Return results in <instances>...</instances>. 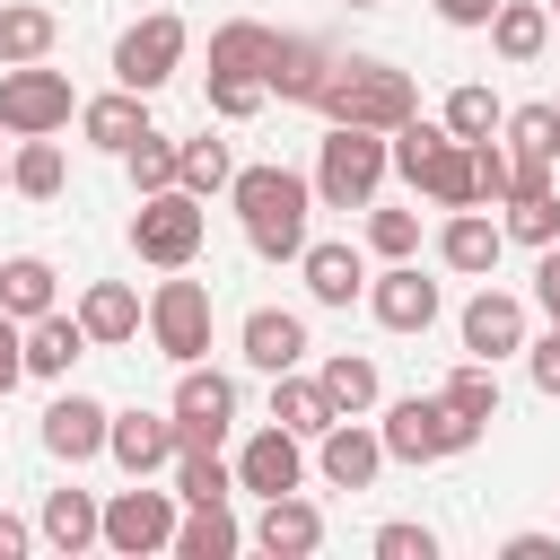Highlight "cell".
Returning <instances> with one entry per match:
<instances>
[{
	"instance_id": "6da1fadb",
	"label": "cell",
	"mask_w": 560,
	"mask_h": 560,
	"mask_svg": "<svg viewBox=\"0 0 560 560\" xmlns=\"http://www.w3.org/2000/svg\"><path fill=\"white\" fill-rule=\"evenodd\" d=\"M228 201H236L245 245H254L262 262H298V254H306V210H315V184H306V175H289V166H236Z\"/></svg>"
},
{
	"instance_id": "7a4b0ae2",
	"label": "cell",
	"mask_w": 560,
	"mask_h": 560,
	"mask_svg": "<svg viewBox=\"0 0 560 560\" xmlns=\"http://www.w3.org/2000/svg\"><path fill=\"white\" fill-rule=\"evenodd\" d=\"M315 114H324V122L402 131V122L420 114V88H411V70H394V61H376V52H341L332 79L315 88Z\"/></svg>"
},
{
	"instance_id": "3957f363",
	"label": "cell",
	"mask_w": 560,
	"mask_h": 560,
	"mask_svg": "<svg viewBox=\"0 0 560 560\" xmlns=\"http://www.w3.org/2000/svg\"><path fill=\"white\" fill-rule=\"evenodd\" d=\"M385 175H394V131H368V122L324 131V149H315V201L324 210H368Z\"/></svg>"
},
{
	"instance_id": "277c9868",
	"label": "cell",
	"mask_w": 560,
	"mask_h": 560,
	"mask_svg": "<svg viewBox=\"0 0 560 560\" xmlns=\"http://www.w3.org/2000/svg\"><path fill=\"white\" fill-rule=\"evenodd\" d=\"M201 236H210V210H201V192H184V184H166V192H140V210H131V254H140V262H158V271H192Z\"/></svg>"
},
{
	"instance_id": "5b68a950",
	"label": "cell",
	"mask_w": 560,
	"mask_h": 560,
	"mask_svg": "<svg viewBox=\"0 0 560 560\" xmlns=\"http://www.w3.org/2000/svg\"><path fill=\"white\" fill-rule=\"evenodd\" d=\"M481 438V420H464L446 394H402L394 411H385V455L394 464H446V455H464Z\"/></svg>"
},
{
	"instance_id": "8992f818",
	"label": "cell",
	"mask_w": 560,
	"mask_h": 560,
	"mask_svg": "<svg viewBox=\"0 0 560 560\" xmlns=\"http://www.w3.org/2000/svg\"><path fill=\"white\" fill-rule=\"evenodd\" d=\"M70 114H79L70 70H44V61L0 70V131H9V140H44V131H61Z\"/></svg>"
},
{
	"instance_id": "52a82bcc",
	"label": "cell",
	"mask_w": 560,
	"mask_h": 560,
	"mask_svg": "<svg viewBox=\"0 0 560 560\" xmlns=\"http://www.w3.org/2000/svg\"><path fill=\"white\" fill-rule=\"evenodd\" d=\"M184 18L175 9H149L140 26H122L114 35V88H140V96H158L166 79H175V61H184Z\"/></svg>"
},
{
	"instance_id": "ba28073f",
	"label": "cell",
	"mask_w": 560,
	"mask_h": 560,
	"mask_svg": "<svg viewBox=\"0 0 560 560\" xmlns=\"http://www.w3.org/2000/svg\"><path fill=\"white\" fill-rule=\"evenodd\" d=\"M175 490H149V481H131V490H114L105 499V551H122V560H149V551H175Z\"/></svg>"
},
{
	"instance_id": "9c48e42d",
	"label": "cell",
	"mask_w": 560,
	"mask_h": 560,
	"mask_svg": "<svg viewBox=\"0 0 560 560\" xmlns=\"http://www.w3.org/2000/svg\"><path fill=\"white\" fill-rule=\"evenodd\" d=\"M149 341L175 359V368H192L201 350H210V280H158V298H149Z\"/></svg>"
},
{
	"instance_id": "30bf717a",
	"label": "cell",
	"mask_w": 560,
	"mask_h": 560,
	"mask_svg": "<svg viewBox=\"0 0 560 560\" xmlns=\"http://www.w3.org/2000/svg\"><path fill=\"white\" fill-rule=\"evenodd\" d=\"M306 481V438L298 429H254L245 446H236V490H254V499H280V490H298Z\"/></svg>"
},
{
	"instance_id": "8fae6325",
	"label": "cell",
	"mask_w": 560,
	"mask_h": 560,
	"mask_svg": "<svg viewBox=\"0 0 560 560\" xmlns=\"http://www.w3.org/2000/svg\"><path fill=\"white\" fill-rule=\"evenodd\" d=\"M228 420H236V385H228L219 368L192 359V368L175 376V429H184V446H219Z\"/></svg>"
},
{
	"instance_id": "7c38bea8",
	"label": "cell",
	"mask_w": 560,
	"mask_h": 560,
	"mask_svg": "<svg viewBox=\"0 0 560 560\" xmlns=\"http://www.w3.org/2000/svg\"><path fill=\"white\" fill-rule=\"evenodd\" d=\"M105 438H114V411H105L96 394H52V402H44V455H61V464H96Z\"/></svg>"
},
{
	"instance_id": "4fadbf2b",
	"label": "cell",
	"mask_w": 560,
	"mask_h": 560,
	"mask_svg": "<svg viewBox=\"0 0 560 560\" xmlns=\"http://www.w3.org/2000/svg\"><path fill=\"white\" fill-rule=\"evenodd\" d=\"M315 472H324L332 490H368V481L385 472V429H368L359 411H350V420H332V429L315 438Z\"/></svg>"
},
{
	"instance_id": "5bb4252c",
	"label": "cell",
	"mask_w": 560,
	"mask_h": 560,
	"mask_svg": "<svg viewBox=\"0 0 560 560\" xmlns=\"http://www.w3.org/2000/svg\"><path fill=\"white\" fill-rule=\"evenodd\" d=\"M368 315L385 332H429L438 324V280H420V262H385L368 280Z\"/></svg>"
},
{
	"instance_id": "9a60e30c",
	"label": "cell",
	"mask_w": 560,
	"mask_h": 560,
	"mask_svg": "<svg viewBox=\"0 0 560 560\" xmlns=\"http://www.w3.org/2000/svg\"><path fill=\"white\" fill-rule=\"evenodd\" d=\"M175 446H184L175 411H114V438H105V455H114L131 481H149L158 464H175Z\"/></svg>"
},
{
	"instance_id": "2e32d148",
	"label": "cell",
	"mask_w": 560,
	"mask_h": 560,
	"mask_svg": "<svg viewBox=\"0 0 560 560\" xmlns=\"http://www.w3.org/2000/svg\"><path fill=\"white\" fill-rule=\"evenodd\" d=\"M332 61H341V52H332L324 35H280V44H271V70H262V88H271L280 105H315V88L332 79Z\"/></svg>"
},
{
	"instance_id": "e0dca14e",
	"label": "cell",
	"mask_w": 560,
	"mask_h": 560,
	"mask_svg": "<svg viewBox=\"0 0 560 560\" xmlns=\"http://www.w3.org/2000/svg\"><path fill=\"white\" fill-rule=\"evenodd\" d=\"M499 254H508V228H499L490 210H455V219L438 228V262H446V271H464V280H490V271H499Z\"/></svg>"
},
{
	"instance_id": "ac0fdd59",
	"label": "cell",
	"mask_w": 560,
	"mask_h": 560,
	"mask_svg": "<svg viewBox=\"0 0 560 560\" xmlns=\"http://www.w3.org/2000/svg\"><path fill=\"white\" fill-rule=\"evenodd\" d=\"M508 350H525V298H508V289H481L472 306H464V359H508Z\"/></svg>"
},
{
	"instance_id": "d6986e66",
	"label": "cell",
	"mask_w": 560,
	"mask_h": 560,
	"mask_svg": "<svg viewBox=\"0 0 560 560\" xmlns=\"http://www.w3.org/2000/svg\"><path fill=\"white\" fill-rule=\"evenodd\" d=\"M79 131H88L105 158H131V140H149L158 122H149V96H140V88H114V96H88V105H79Z\"/></svg>"
},
{
	"instance_id": "ffe728a7",
	"label": "cell",
	"mask_w": 560,
	"mask_h": 560,
	"mask_svg": "<svg viewBox=\"0 0 560 560\" xmlns=\"http://www.w3.org/2000/svg\"><path fill=\"white\" fill-rule=\"evenodd\" d=\"M236 341H245V359H254L262 376H289V368L306 359V315H289V306H254Z\"/></svg>"
},
{
	"instance_id": "44dd1931",
	"label": "cell",
	"mask_w": 560,
	"mask_h": 560,
	"mask_svg": "<svg viewBox=\"0 0 560 560\" xmlns=\"http://www.w3.org/2000/svg\"><path fill=\"white\" fill-rule=\"evenodd\" d=\"M254 542H262L271 560H306V551L324 542V516H315V499H298V490L262 499V516H254Z\"/></svg>"
},
{
	"instance_id": "7402d4cb",
	"label": "cell",
	"mask_w": 560,
	"mask_h": 560,
	"mask_svg": "<svg viewBox=\"0 0 560 560\" xmlns=\"http://www.w3.org/2000/svg\"><path fill=\"white\" fill-rule=\"evenodd\" d=\"M499 131H508L516 184H551V158H560V105H516Z\"/></svg>"
},
{
	"instance_id": "603a6c76",
	"label": "cell",
	"mask_w": 560,
	"mask_h": 560,
	"mask_svg": "<svg viewBox=\"0 0 560 560\" xmlns=\"http://www.w3.org/2000/svg\"><path fill=\"white\" fill-rule=\"evenodd\" d=\"M298 271H306V298H315V306H350V298H368V262H359V245H315V236H306Z\"/></svg>"
},
{
	"instance_id": "cb8c5ba5",
	"label": "cell",
	"mask_w": 560,
	"mask_h": 560,
	"mask_svg": "<svg viewBox=\"0 0 560 560\" xmlns=\"http://www.w3.org/2000/svg\"><path fill=\"white\" fill-rule=\"evenodd\" d=\"M271 26L262 18H228V26H210V79H262L271 70Z\"/></svg>"
},
{
	"instance_id": "d4e9b609",
	"label": "cell",
	"mask_w": 560,
	"mask_h": 560,
	"mask_svg": "<svg viewBox=\"0 0 560 560\" xmlns=\"http://www.w3.org/2000/svg\"><path fill=\"white\" fill-rule=\"evenodd\" d=\"M490 44H499V61H508V70L542 61V44H551V9H542V0H499V18H490Z\"/></svg>"
},
{
	"instance_id": "484cf974",
	"label": "cell",
	"mask_w": 560,
	"mask_h": 560,
	"mask_svg": "<svg viewBox=\"0 0 560 560\" xmlns=\"http://www.w3.org/2000/svg\"><path fill=\"white\" fill-rule=\"evenodd\" d=\"M79 324H88L96 350H122V341H140V298H131L122 280H96V289L79 298Z\"/></svg>"
},
{
	"instance_id": "4316f807",
	"label": "cell",
	"mask_w": 560,
	"mask_h": 560,
	"mask_svg": "<svg viewBox=\"0 0 560 560\" xmlns=\"http://www.w3.org/2000/svg\"><path fill=\"white\" fill-rule=\"evenodd\" d=\"M52 35H61V18H52L44 0H0V70L44 61V52H52Z\"/></svg>"
},
{
	"instance_id": "83f0119b",
	"label": "cell",
	"mask_w": 560,
	"mask_h": 560,
	"mask_svg": "<svg viewBox=\"0 0 560 560\" xmlns=\"http://www.w3.org/2000/svg\"><path fill=\"white\" fill-rule=\"evenodd\" d=\"M79 350H88V324H79V315H61V306H52V315H35V324H26V376H70V359H79Z\"/></svg>"
},
{
	"instance_id": "f1b7e54d",
	"label": "cell",
	"mask_w": 560,
	"mask_h": 560,
	"mask_svg": "<svg viewBox=\"0 0 560 560\" xmlns=\"http://www.w3.org/2000/svg\"><path fill=\"white\" fill-rule=\"evenodd\" d=\"M271 420H280V429H298V438H324L341 411H332V394H324L315 376H298V368H289V376H271Z\"/></svg>"
},
{
	"instance_id": "f546056e",
	"label": "cell",
	"mask_w": 560,
	"mask_h": 560,
	"mask_svg": "<svg viewBox=\"0 0 560 560\" xmlns=\"http://www.w3.org/2000/svg\"><path fill=\"white\" fill-rule=\"evenodd\" d=\"M44 542H52V551L105 542V508H96L88 490H44Z\"/></svg>"
},
{
	"instance_id": "4dcf8cb0",
	"label": "cell",
	"mask_w": 560,
	"mask_h": 560,
	"mask_svg": "<svg viewBox=\"0 0 560 560\" xmlns=\"http://www.w3.org/2000/svg\"><path fill=\"white\" fill-rule=\"evenodd\" d=\"M499 228H508L516 245H534V254H542V245H560V192H551V184H516Z\"/></svg>"
},
{
	"instance_id": "1f68e13d",
	"label": "cell",
	"mask_w": 560,
	"mask_h": 560,
	"mask_svg": "<svg viewBox=\"0 0 560 560\" xmlns=\"http://www.w3.org/2000/svg\"><path fill=\"white\" fill-rule=\"evenodd\" d=\"M236 542H245V525L228 516V499H210V508H192L175 525V560H228Z\"/></svg>"
},
{
	"instance_id": "d6a6232c",
	"label": "cell",
	"mask_w": 560,
	"mask_h": 560,
	"mask_svg": "<svg viewBox=\"0 0 560 560\" xmlns=\"http://www.w3.org/2000/svg\"><path fill=\"white\" fill-rule=\"evenodd\" d=\"M0 306H9L18 324L52 315V262H44V254H9V262H0Z\"/></svg>"
},
{
	"instance_id": "836d02e7",
	"label": "cell",
	"mask_w": 560,
	"mask_h": 560,
	"mask_svg": "<svg viewBox=\"0 0 560 560\" xmlns=\"http://www.w3.org/2000/svg\"><path fill=\"white\" fill-rule=\"evenodd\" d=\"M315 385L332 394L341 420H350V411H376V359H359V350H332V359L315 368Z\"/></svg>"
},
{
	"instance_id": "e575fe53",
	"label": "cell",
	"mask_w": 560,
	"mask_h": 560,
	"mask_svg": "<svg viewBox=\"0 0 560 560\" xmlns=\"http://www.w3.org/2000/svg\"><path fill=\"white\" fill-rule=\"evenodd\" d=\"M236 490V464H219V446H175V499L184 508H210Z\"/></svg>"
},
{
	"instance_id": "d590c367",
	"label": "cell",
	"mask_w": 560,
	"mask_h": 560,
	"mask_svg": "<svg viewBox=\"0 0 560 560\" xmlns=\"http://www.w3.org/2000/svg\"><path fill=\"white\" fill-rule=\"evenodd\" d=\"M61 175H70V166H61V140H52V131H44V140H18L9 184H18L26 201H52V192H61Z\"/></svg>"
},
{
	"instance_id": "8d00e7d4",
	"label": "cell",
	"mask_w": 560,
	"mask_h": 560,
	"mask_svg": "<svg viewBox=\"0 0 560 560\" xmlns=\"http://www.w3.org/2000/svg\"><path fill=\"white\" fill-rule=\"evenodd\" d=\"M175 184H184V192H201V201H210V192H228V184H236V158H228V140H210V131H201V140H184V158H175Z\"/></svg>"
},
{
	"instance_id": "74e56055",
	"label": "cell",
	"mask_w": 560,
	"mask_h": 560,
	"mask_svg": "<svg viewBox=\"0 0 560 560\" xmlns=\"http://www.w3.org/2000/svg\"><path fill=\"white\" fill-rule=\"evenodd\" d=\"M438 122H446V131H455V140H490V131H499V122H508V114H499V96H490V88H481V79H464V88H455V96H446V114H438Z\"/></svg>"
},
{
	"instance_id": "f35d334b",
	"label": "cell",
	"mask_w": 560,
	"mask_h": 560,
	"mask_svg": "<svg viewBox=\"0 0 560 560\" xmlns=\"http://www.w3.org/2000/svg\"><path fill=\"white\" fill-rule=\"evenodd\" d=\"M438 394H446V402H455L464 420H481V429L499 420V376H490V359H464V368H455V376H446Z\"/></svg>"
},
{
	"instance_id": "ab89813d",
	"label": "cell",
	"mask_w": 560,
	"mask_h": 560,
	"mask_svg": "<svg viewBox=\"0 0 560 560\" xmlns=\"http://www.w3.org/2000/svg\"><path fill=\"white\" fill-rule=\"evenodd\" d=\"M175 158H184V140H166V131H149V140H131V192H166L175 184Z\"/></svg>"
},
{
	"instance_id": "60d3db41",
	"label": "cell",
	"mask_w": 560,
	"mask_h": 560,
	"mask_svg": "<svg viewBox=\"0 0 560 560\" xmlns=\"http://www.w3.org/2000/svg\"><path fill=\"white\" fill-rule=\"evenodd\" d=\"M368 245H376L385 262H411V254H420V210H376V201H368Z\"/></svg>"
},
{
	"instance_id": "b9f144b4",
	"label": "cell",
	"mask_w": 560,
	"mask_h": 560,
	"mask_svg": "<svg viewBox=\"0 0 560 560\" xmlns=\"http://www.w3.org/2000/svg\"><path fill=\"white\" fill-rule=\"evenodd\" d=\"M201 96H210V114H219V122H254L271 88H262V79H210Z\"/></svg>"
},
{
	"instance_id": "7bdbcfd3",
	"label": "cell",
	"mask_w": 560,
	"mask_h": 560,
	"mask_svg": "<svg viewBox=\"0 0 560 560\" xmlns=\"http://www.w3.org/2000/svg\"><path fill=\"white\" fill-rule=\"evenodd\" d=\"M472 184H481V201H508L516 192V158L499 140H472Z\"/></svg>"
},
{
	"instance_id": "ee69618b",
	"label": "cell",
	"mask_w": 560,
	"mask_h": 560,
	"mask_svg": "<svg viewBox=\"0 0 560 560\" xmlns=\"http://www.w3.org/2000/svg\"><path fill=\"white\" fill-rule=\"evenodd\" d=\"M376 560H438V534L411 525V516H394V525H376Z\"/></svg>"
},
{
	"instance_id": "f6af8a7d",
	"label": "cell",
	"mask_w": 560,
	"mask_h": 560,
	"mask_svg": "<svg viewBox=\"0 0 560 560\" xmlns=\"http://www.w3.org/2000/svg\"><path fill=\"white\" fill-rule=\"evenodd\" d=\"M525 368H534V394H551V402H560V324H551L542 341H525Z\"/></svg>"
},
{
	"instance_id": "bcb514c9",
	"label": "cell",
	"mask_w": 560,
	"mask_h": 560,
	"mask_svg": "<svg viewBox=\"0 0 560 560\" xmlns=\"http://www.w3.org/2000/svg\"><path fill=\"white\" fill-rule=\"evenodd\" d=\"M18 376H26V324H18L9 306H0V394H9Z\"/></svg>"
},
{
	"instance_id": "7dc6e473",
	"label": "cell",
	"mask_w": 560,
	"mask_h": 560,
	"mask_svg": "<svg viewBox=\"0 0 560 560\" xmlns=\"http://www.w3.org/2000/svg\"><path fill=\"white\" fill-rule=\"evenodd\" d=\"M534 306L560 324V245H542V262H534Z\"/></svg>"
},
{
	"instance_id": "c3c4849f",
	"label": "cell",
	"mask_w": 560,
	"mask_h": 560,
	"mask_svg": "<svg viewBox=\"0 0 560 560\" xmlns=\"http://www.w3.org/2000/svg\"><path fill=\"white\" fill-rule=\"evenodd\" d=\"M35 534H44V525H26V516H9V508H0V560H26V551H35Z\"/></svg>"
},
{
	"instance_id": "681fc988",
	"label": "cell",
	"mask_w": 560,
	"mask_h": 560,
	"mask_svg": "<svg viewBox=\"0 0 560 560\" xmlns=\"http://www.w3.org/2000/svg\"><path fill=\"white\" fill-rule=\"evenodd\" d=\"M438 18H446V26H490L499 0H438Z\"/></svg>"
},
{
	"instance_id": "f907efd6",
	"label": "cell",
	"mask_w": 560,
	"mask_h": 560,
	"mask_svg": "<svg viewBox=\"0 0 560 560\" xmlns=\"http://www.w3.org/2000/svg\"><path fill=\"white\" fill-rule=\"evenodd\" d=\"M499 551H508V560H551V551H560V542H551V534H508V542H499Z\"/></svg>"
},
{
	"instance_id": "816d5d0a",
	"label": "cell",
	"mask_w": 560,
	"mask_h": 560,
	"mask_svg": "<svg viewBox=\"0 0 560 560\" xmlns=\"http://www.w3.org/2000/svg\"><path fill=\"white\" fill-rule=\"evenodd\" d=\"M350 9H376V0H350Z\"/></svg>"
},
{
	"instance_id": "f5cc1de1",
	"label": "cell",
	"mask_w": 560,
	"mask_h": 560,
	"mask_svg": "<svg viewBox=\"0 0 560 560\" xmlns=\"http://www.w3.org/2000/svg\"><path fill=\"white\" fill-rule=\"evenodd\" d=\"M0 184H9V158H0Z\"/></svg>"
},
{
	"instance_id": "db71d44e",
	"label": "cell",
	"mask_w": 560,
	"mask_h": 560,
	"mask_svg": "<svg viewBox=\"0 0 560 560\" xmlns=\"http://www.w3.org/2000/svg\"><path fill=\"white\" fill-rule=\"evenodd\" d=\"M551 18H560V0H551Z\"/></svg>"
}]
</instances>
